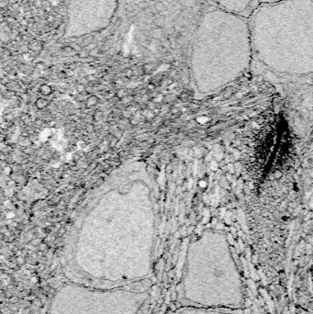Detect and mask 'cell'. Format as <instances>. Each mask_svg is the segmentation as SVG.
<instances>
[{
  "label": "cell",
  "instance_id": "cell-9",
  "mask_svg": "<svg viewBox=\"0 0 313 314\" xmlns=\"http://www.w3.org/2000/svg\"><path fill=\"white\" fill-rule=\"evenodd\" d=\"M10 172H11L10 167H7V168H5V173H6L7 175H10Z\"/></svg>",
  "mask_w": 313,
  "mask_h": 314
},
{
  "label": "cell",
  "instance_id": "cell-3",
  "mask_svg": "<svg viewBox=\"0 0 313 314\" xmlns=\"http://www.w3.org/2000/svg\"><path fill=\"white\" fill-rule=\"evenodd\" d=\"M215 8L249 18L258 0H209Z\"/></svg>",
  "mask_w": 313,
  "mask_h": 314
},
{
  "label": "cell",
  "instance_id": "cell-2",
  "mask_svg": "<svg viewBox=\"0 0 313 314\" xmlns=\"http://www.w3.org/2000/svg\"><path fill=\"white\" fill-rule=\"evenodd\" d=\"M249 19L213 8L203 17L194 50V67L201 90L213 92L235 82L252 65Z\"/></svg>",
  "mask_w": 313,
  "mask_h": 314
},
{
  "label": "cell",
  "instance_id": "cell-5",
  "mask_svg": "<svg viewBox=\"0 0 313 314\" xmlns=\"http://www.w3.org/2000/svg\"><path fill=\"white\" fill-rule=\"evenodd\" d=\"M41 92H42L43 95L48 96V95H50V94L52 93V88H51L49 86L44 85V86H43V87H41Z\"/></svg>",
  "mask_w": 313,
  "mask_h": 314
},
{
  "label": "cell",
  "instance_id": "cell-10",
  "mask_svg": "<svg viewBox=\"0 0 313 314\" xmlns=\"http://www.w3.org/2000/svg\"><path fill=\"white\" fill-rule=\"evenodd\" d=\"M77 91L78 92H83L84 91V87L83 86H79L77 87Z\"/></svg>",
  "mask_w": 313,
  "mask_h": 314
},
{
  "label": "cell",
  "instance_id": "cell-8",
  "mask_svg": "<svg viewBox=\"0 0 313 314\" xmlns=\"http://www.w3.org/2000/svg\"><path fill=\"white\" fill-rule=\"evenodd\" d=\"M14 216H15V213H14V212H9V214H7V218H8V219H12Z\"/></svg>",
  "mask_w": 313,
  "mask_h": 314
},
{
  "label": "cell",
  "instance_id": "cell-7",
  "mask_svg": "<svg viewBox=\"0 0 313 314\" xmlns=\"http://www.w3.org/2000/svg\"><path fill=\"white\" fill-rule=\"evenodd\" d=\"M260 3H271V2H277L280 1V0H258Z\"/></svg>",
  "mask_w": 313,
  "mask_h": 314
},
{
  "label": "cell",
  "instance_id": "cell-4",
  "mask_svg": "<svg viewBox=\"0 0 313 314\" xmlns=\"http://www.w3.org/2000/svg\"><path fill=\"white\" fill-rule=\"evenodd\" d=\"M36 106H37V108L42 109V108H45L46 106H48V101L46 99H43V98H39L36 101Z\"/></svg>",
  "mask_w": 313,
  "mask_h": 314
},
{
  "label": "cell",
  "instance_id": "cell-1",
  "mask_svg": "<svg viewBox=\"0 0 313 314\" xmlns=\"http://www.w3.org/2000/svg\"><path fill=\"white\" fill-rule=\"evenodd\" d=\"M248 19L253 60L277 74H313V0L260 3Z\"/></svg>",
  "mask_w": 313,
  "mask_h": 314
},
{
  "label": "cell",
  "instance_id": "cell-6",
  "mask_svg": "<svg viewBox=\"0 0 313 314\" xmlns=\"http://www.w3.org/2000/svg\"><path fill=\"white\" fill-rule=\"evenodd\" d=\"M97 97H91L90 98H88V100H87V105H88L89 107L94 106V105L97 103Z\"/></svg>",
  "mask_w": 313,
  "mask_h": 314
}]
</instances>
